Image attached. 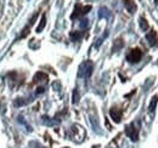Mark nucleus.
I'll list each match as a JSON object with an SVG mask.
<instances>
[{
    "label": "nucleus",
    "mask_w": 158,
    "mask_h": 148,
    "mask_svg": "<svg viewBox=\"0 0 158 148\" xmlns=\"http://www.w3.org/2000/svg\"><path fill=\"white\" fill-rule=\"evenodd\" d=\"M142 57V51L140 49H133L127 55V61L129 63H137Z\"/></svg>",
    "instance_id": "nucleus-2"
},
{
    "label": "nucleus",
    "mask_w": 158,
    "mask_h": 148,
    "mask_svg": "<svg viewBox=\"0 0 158 148\" xmlns=\"http://www.w3.org/2000/svg\"><path fill=\"white\" fill-rule=\"evenodd\" d=\"M79 15H82V6L80 5H76V9H74V12L72 13L71 18L73 20V18H77Z\"/></svg>",
    "instance_id": "nucleus-16"
},
{
    "label": "nucleus",
    "mask_w": 158,
    "mask_h": 148,
    "mask_svg": "<svg viewBox=\"0 0 158 148\" xmlns=\"http://www.w3.org/2000/svg\"><path fill=\"white\" fill-rule=\"evenodd\" d=\"M82 36H83V33L82 32H72L71 33V39L73 41H78L82 38Z\"/></svg>",
    "instance_id": "nucleus-14"
},
{
    "label": "nucleus",
    "mask_w": 158,
    "mask_h": 148,
    "mask_svg": "<svg viewBox=\"0 0 158 148\" xmlns=\"http://www.w3.org/2000/svg\"><path fill=\"white\" fill-rule=\"evenodd\" d=\"M125 135L133 142H136L139 140V130L135 127V124H129L125 126Z\"/></svg>",
    "instance_id": "nucleus-3"
},
{
    "label": "nucleus",
    "mask_w": 158,
    "mask_h": 148,
    "mask_svg": "<svg viewBox=\"0 0 158 148\" xmlns=\"http://www.w3.org/2000/svg\"><path fill=\"white\" fill-rule=\"evenodd\" d=\"M154 3H156V4L158 5V0H154Z\"/></svg>",
    "instance_id": "nucleus-21"
},
{
    "label": "nucleus",
    "mask_w": 158,
    "mask_h": 148,
    "mask_svg": "<svg viewBox=\"0 0 158 148\" xmlns=\"http://www.w3.org/2000/svg\"><path fill=\"white\" fill-rule=\"evenodd\" d=\"M111 16V12L107 7H100L99 10V17L100 18H108Z\"/></svg>",
    "instance_id": "nucleus-9"
},
{
    "label": "nucleus",
    "mask_w": 158,
    "mask_h": 148,
    "mask_svg": "<svg viewBox=\"0 0 158 148\" xmlns=\"http://www.w3.org/2000/svg\"><path fill=\"white\" fill-rule=\"evenodd\" d=\"M123 47V40L122 39H117L116 41H114V44H113V51L116 52V51H118V50H120Z\"/></svg>",
    "instance_id": "nucleus-15"
},
{
    "label": "nucleus",
    "mask_w": 158,
    "mask_h": 148,
    "mask_svg": "<svg viewBox=\"0 0 158 148\" xmlns=\"http://www.w3.org/2000/svg\"><path fill=\"white\" fill-rule=\"evenodd\" d=\"M157 102H158V96H153V97H152V100H151L150 107H148V109H150V112H151V113H153V112H154L156 106H157Z\"/></svg>",
    "instance_id": "nucleus-13"
},
{
    "label": "nucleus",
    "mask_w": 158,
    "mask_h": 148,
    "mask_svg": "<svg viewBox=\"0 0 158 148\" xmlns=\"http://www.w3.org/2000/svg\"><path fill=\"white\" fill-rule=\"evenodd\" d=\"M88 22H89V21H88V20H85V18H84V20H82L80 27H82V28H85V27H88Z\"/></svg>",
    "instance_id": "nucleus-19"
},
{
    "label": "nucleus",
    "mask_w": 158,
    "mask_h": 148,
    "mask_svg": "<svg viewBox=\"0 0 158 148\" xmlns=\"http://www.w3.org/2000/svg\"><path fill=\"white\" fill-rule=\"evenodd\" d=\"M139 24H140V28H141V30H144V32L148 30V28H150L148 22L145 20L144 17H140V18H139Z\"/></svg>",
    "instance_id": "nucleus-10"
},
{
    "label": "nucleus",
    "mask_w": 158,
    "mask_h": 148,
    "mask_svg": "<svg viewBox=\"0 0 158 148\" xmlns=\"http://www.w3.org/2000/svg\"><path fill=\"white\" fill-rule=\"evenodd\" d=\"M93 69H94V64L90 61H86V62L80 64L78 75L83 77V78H89L91 75V73H93Z\"/></svg>",
    "instance_id": "nucleus-1"
},
{
    "label": "nucleus",
    "mask_w": 158,
    "mask_h": 148,
    "mask_svg": "<svg viewBox=\"0 0 158 148\" xmlns=\"http://www.w3.org/2000/svg\"><path fill=\"white\" fill-rule=\"evenodd\" d=\"M123 3H124V6L129 13H134L136 11L137 7H136V4L133 1V0H123Z\"/></svg>",
    "instance_id": "nucleus-6"
},
{
    "label": "nucleus",
    "mask_w": 158,
    "mask_h": 148,
    "mask_svg": "<svg viewBox=\"0 0 158 148\" xmlns=\"http://www.w3.org/2000/svg\"><path fill=\"white\" fill-rule=\"evenodd\" d=\"M33 80L36 81V83H40V81H46L47 80V75L45 73H43V72H38L36 75H34V78H33Z\"/></svg>",
    "instance_id": "nucleus-8"
},
{
    "label": "nucleus",
    "mask_w": 158,
    "mask_h": 148,
    "mask_svg": "<svg viewBox=\"0 0 158 148\" xmlns=\"http://www.w3.org/2000/svg\"><path fill=\"white\" fill-rule=\"evenodd\" d=\"M42 119H43V124L49 125V126H54V125H57L59 124V121H55L54 119H51L49 117H43Z\"/></svg>",
    "instance_id": "nucleus-11"
},
{
    "label": "nucleus",
    "mask_w": 158,
    "mask_h": 148,
    "mask_svg": "<svg viewBox=\"0 0 158 148\" xmlns=\"http://www.w3.org/2000/svg\"><path fill=\"white\" fill-rule=\"evenodd\" d=\"M110 115H111V118L114 123H119L120 119H122V110L117 107H112L111 110H110Z\"/></svg>",
    "instance_id": "nucleus-4"
},
{
    "label": "nucleus",
    "mask_w": 158,
    "mask_h": 148,
    "mask_svg": "<svg viewBox=\"0 0 158 148\" xmlns=\"http://www.w3.org/2000/svg\"><path fill=\"white\" fill-rule=\"evenodd\" d=\"M65 148H68V147H65Z\"/></svg>",
    "instance_id": "nucleus-22"
},
{
    "label": "nucleus",
    "mask_w": 158,
    "mask_h": 148,
    "mask_svg": "<svg viewBox=\"0 0 158 148\" xmlns=\"http://www.w3.org/2000/svg\"><path fill=\"white\" fill-rule=\"evenodd\" d=\"M32 100L30 98H23V97H19L13 101V106L15 107H22V106H26Z\"/></svg>",
    "instance_id": "nucleus-7"
},
{
    "label": "nucleus",
    "mask_w": 158,
    "mask_h": 148,
    "mask_svg": "<svg viewBox=\"0 0 158 148\" xmlns=\"http://www.w3.org/2000/svg\"><path fill=\"white\" fill-rule=\"evenodd\" d=\"M44 91H45V87H43V86L38 87V89H37V95H39V94H43Z\"/></svg>",
    "instance_id": "nucleus-20"
},
{
    "label": "nucleus",
    "mask_w": 158,
    "mask_h": 148,
    "mask_svg": "<svg viewBox=\"0 0 158 148\" xmlns=\"http://www.w3.org/2000/svg\"><path fill=\"white\" fill-rule=\"evenodd\" d=\"M91 10V6L90 5H88V6H84V7H82V15H86L88 12H89Z\"/></svg>",
    "instance_id": "nucleus-18"
},
{
    "label": "nucleus",
    "mask_w": 158,
    "mask_h": 148,
    "mask_svg": "<svg viewBox=\"0 0 158 148\" xmlns=\"http://www.w3.org/2000/svg\"><path fill=\"white\" fill-rule=\"evenodd\" d=\"M72 102L73 103H78L79 102V92H78L77 89L73 90V100H72Z\"/></svg>",
    "instance_id": "nucleus-17"
},
{
    "label": "nucleus",
    "mask_w": 158,
    "mask_h": 148,
    "mask_svg": "<svg viewBox=\"0 0 158 148\" xmlns=\"http://www.w3.org/2000/svg\"><path fill=\"white\" fill-rule=\"evenodd\" d=\"M146 39L151 46H156L158 44V36H157V33L154 30H150L146 34Z\"/></svg>",
    "instance_id": "nucleus-5"
},
{
    "label": "nucleus",
    "mask_w": 158,
    "mask_h": 148,
    "mask_svg": "<svg viewBox=\"0 0 158 148\" xmlns=\"http://www.w3.org/2000/svg\"><path fill=\"white\" fill-rule=\"evenodd\" d=\"M45 26H46V17L43 15V16H42V20H40V23H39V26L37 27V33H42L43 29L45 28Z\"/></svg>",
    "instance_id": "nucleus-12"
}]
</instances>
